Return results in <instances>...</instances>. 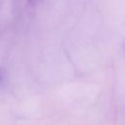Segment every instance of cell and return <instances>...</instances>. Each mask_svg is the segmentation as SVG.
Instances as JSON below:
<instances>
[{
  "instance_id": "obj_1",
  "label": "cell",
  "mask_w": 125,
  "mask_h": 125,
  "mask_svg": "<svg viewBox=\"0 0 125 125\" xmlns=\"http://www.w3.org/2000/svg\"><path fill=\"white\" fill-rule=\"evenodd\" d=\"M6 79V71L3 68H0V86L3 85Z\"/></svg>"
},
{
  "instance_id": "obj_2",
  "label": "cell",
  "mask_w": 125,
  "mask_h": 125,
  "mask_svg": "<svg viewBox=\"0 0 125 125\" xmlns=\"http://www.w3.org/2000/svg\"><path fill=\"white\" fill-rule=\"evenodd\" d=\"M35 1H37V0H28V2H30V3H34Z\"/></svg>"
}]
</instances>
